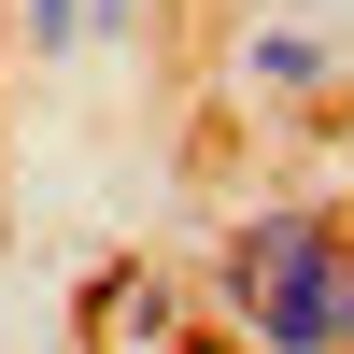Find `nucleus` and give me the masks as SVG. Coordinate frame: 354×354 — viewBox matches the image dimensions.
Returning <instances> with one entry per match:
<instances>
[{"mask_svg":"<svg viewBox=\"0 0 354 354\" xmlns=\"http://www.w3.org/2000/svg\"><path fill=\"white\" fill-rule=\"evenodd\" d=\"M15 43L28 57H85L100 43V0H15Z\"/></svg>","mask_w":354,"mask_h":354,"instance_id":"4","label":"nucleus"},{"mask_svg":"<svg viewBox=\"0 0 354 354\" xmlns=\"http://www.w3.org/2000/svg\"><path fill=\"white\" fill-rule=\"evenodd\" d=\"M213 312L241 354H354V213L340 198H255L213 227Z\"/></svg>","mask_w":354,"mask_h":354,"instance_id":"1","label":"nucleus"},{"mask_svg":"<svg viewBox=\"0 0 354 354\" xmlns=\"http://www.w3.org/2000/svg\"><path fill=\"white\" fill-rule=\"evenodd\" d=\"M170 340H185V283H170V270H100L85 354H170Z\"/></svg>","mask_w":354,"mask_h":354,"instance_id":"3","label":"nucleus"},{"mask_svg":"<svg viewBox=\"0 0 354 354\" xmlns=\"http://www.w3.org/2000/svg\"><path fill=\"white\" fill-rule=\"evenodd\" d=\"M113 15H142V0H100V28H113Z\"/></svg>","mask_w":354,"mask_h":354,"instance_id":"5","label":"nucleus"},{"mask_svg":"<svg viewBox=\"0 0 354 354\" xmlns=\"http://www.w3.org/2000/svg\"><path fill=\"white\" fill-rule=\"evenodd\" d=\"M227 71H241V100H326V85H340V43L312 15H255L241 43H227Z\"/></svg>","mask_w":354,"mask_h":354,"instance_id":"2","label":"nucleus"}]
</instances>
